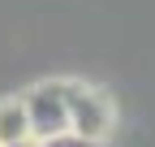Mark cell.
Returning a JSON list of instances; mask_svg holds the SVG:
<instances>
[{
	"mask_svg": "<svg viewBox=\"0 0 155 147\" xmlns=\"http://www.w3.org/2000/svg\"><path fill=\"white\" fill-rule=\"evenodd\" d=\"M65 100H69V130L73 134H86L95 143H104L112 134L116 108H112V100L104 95L99 87H86V82L65 78Z\"/></svg>",
	"mask_w": 155,
	"mask_h": 147,
	"instance_id": "cell-1",
	"label": "cell"
},
{
	"mask_svg": "<svg viewBox=\"0 0 155 147\" xmlns=\"http://www.w3.org/2000/svg\"><path fill=\"white\" fill-rule=\"evenodd\" d=\"M26 108V121H30V134L35 138H48V134H61L69 130V100H65V78H48L30 87L22 95Z\"/></svg>",
	"mask_w": 155,
	"mask_h": 147,
	"instance_id": "cell-2",
	"label": "cell"
},
{
	"mask_svg": "<svg viewBox=\"0 0 155 147\" xmlns=\"http://www.w3.org/2000/svg\"><path fill=\"white\" fill-rule=\"evenodd\" d=\"M26 134H30V121H26L22 100H0V147L26 138Z\"/></svg>",
	"mask_w": 155,
	"mask_h": 147,
	"instance_id": "cell-3",
	"label": "cell"
},
{
	"mask_svg": "<svg viewBox=\"0 0 155 147\" xmlns=\"http://www.w3.org/2000/svg\"><path fill=\"white\" fill-rule=\"evenodd\" d=\"M39 147H104V143H95V138H86V134H73V130H61V134L39 138Z\"/></svg>",
	"mask_w": 155,
	"mask_h": 147,
	"instance_id": "cell-4",
	"label": "cell"
},
{
	"mask_svg": "<svg viewBox=\"0 0 155 147\" xmlns=\"http://www.w3.org/2000/svg\"><path fill=\"white\" fill-rule=\"evenodd\" d=\"M5 147H39V138H35V134H26V138H17V143H5Z\"/></svg>",
	"mask_w": 155,
	"mask_h": 147,
	"instance_id": "cell-5",
	"label": "cell"
}]
</instances>
